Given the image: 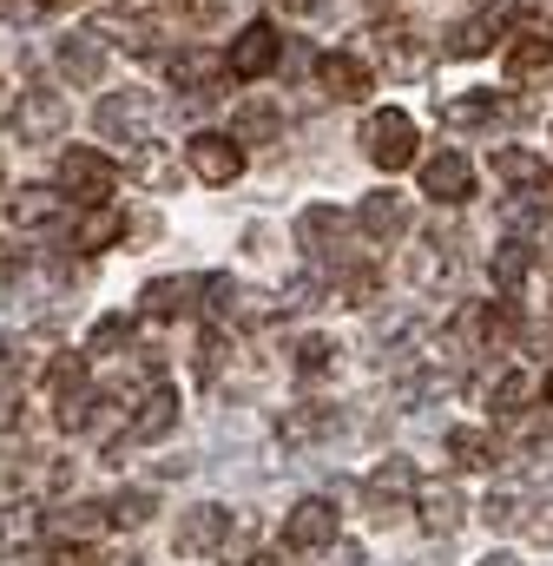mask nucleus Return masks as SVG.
<instances>
[{"label":"nucleus","instance_id":"2eb2a0df","mask_svg":"<svg viewBox=\"0 0 553 566\" xmlns=\"http://www.w3.org/2000/svg\"><path fill=\"white\" fill-rule=\"evenodd\" d=\"M356 231H363L369 244H396V238L409 231V205H403L396 191H369V198L356 205Z\"/></svg>","mask_w":553,"mask_h":566},{"label":"nucleus","instance_id":"a878e982","mask_svg":"<svg viewBox=\"0 0 553 566\" xmlns=\"http://www.w3.org/2000/svg\"><path fill=\"white\" fill-rule=\"evenodd\" d=\"M20 422H27V369L20 356L0 349V434H13Z\"/></svg>","mask_w":553,"mask_h":566},{"label":"nucleus","instance_id":"c9c22d12","mask_svg":"<svg viewBox=\"0 0 553 566\" xmlns=\"http://www.w3.org/2000/svg\"><path fill=\"white\" fill-rule=\"evenodd\" d=\"M145 521H152V494L145 488H126V494L106 501V527H145Z\"/></svg>","mask_w":553,"mask_h":566},{"label":"nucleus","instance_id":"7c9ffc66","mask_svg":"<svg viewBox=\"0 0 553 566\" xmlns=\"http://www.w3.org/2000/svg\"><path fill=\"white\" fill-rule=\"evenodd\" d=\"M494 178L514 185V191H521V185H541V178H547V158L528 151V145H501V151H494Z\"/></svg>","mask_w":553,"mask_h":566},{"label":"nucleus","instance_id":"9b49d317","mask_svg":"<svg viewBox=\"0 0 553 566\" xmlns=\"http://www.w3.org/2000/svg\"><path fill=\"white\" fill-rule=\"evenodd\" d=\"M316 80H323V93H330L336 106H356V99H369V93H376L369 60H363V53H343V46L316 60Z\"/></svg>","mask_w":553,"mask_h":566},{"label":"nucleus","instance_id":"0eeeda50","mask_svg":"<svg viewBox=\"0 0 553 566\" xmlns=\"http://www.w3.org/2000/svg\"><path fill=\"white\" fill-rule=\"evenodd\" d=\"M225 541H231V507H218V501H198V507H185V514H178L171 554H185V560H205V554H218Z\"/></svg>","mask_w":553,"mask_h":566},{"label":"nucleus","instance_id":"4468645a","mask_svg":"<svg viewBox=\"0 0 553 566\" xmlns=\"http://www.w3.org/2000/svg\"><path fill=\"white\" fill-rule=\"evenodd\" d=\"M66 218V198L53 191V185H20L13 198H7V224L13 231H53Z\"/></svg>","mask_w":553,"mask_h":566},{"label":"nucleus","instance_id":"ea45409f","mask_svg":"<svg viewBox=\"0 0 553 566\" xmlns=\"http://www.w3.org/2000/svg\"><path fill=\"white\" fill-rule=\"evenodd\" d=\"M165 7H178V0H119V13H133V20H145V13H165Z\"/></svg>","mask_w":553,"mask_h":566},{"label":"nucleus","instance_id":"4be33fe9","mask_svg":"<svg viewBox=\"0 0 553 566\" xmlns=\"http://www.w3.org/2000/svg\"><path fill=\"white\" fill-rule=\"evenodd\" d=\"M119 238H126V211H119L113 198H106V205H86V218L73 224V244H80V251H113Z\"/></svg>","mask_w":553,"mask_h":566},{"label":"nucleus","instance_id":"f257e3e1","mask_svg":"<svg viewBox=\"0 0 553 566\" xmlns=\"http://www.w3.org/2000/svg\"><path fill=\"white\" fill-rule=\"evenodd\" d=\"M7 119H13L20 145H53L60 133H66L73 106H66V93H60V86L33 80V86H20V99H7Z\"/></svg>","mask_w":553,"mask_h":566},{"label":"nucleus","instance_id":"e433bc0d","mask_svg":"<svg viewBox=\"0 0 553 566\" xmlns=\"http://www.w3.org/2000/svg\"><path fill=\"white\" fill-rule=\"evenodd\" d=\"M330 363H336V343L330 336H303L296 343V376H323Z\"/></svg>","mask_w":553,"mask_h":566},{"label":"nucleus","instance_id":"72a5a7b5","mask_svg":"<svg viewBox=\"0 0 553 566\" xmlns=\"http://www.w3.org/2000/svg\"><path fill=\"white\" fill-rule=\"evenodd\" d=\"M528 402H534V382H528L521 369H508V376L494 382V416L514 422V416H528Z\"/></svg>","mask_w":553,"mask_h":566},{"label":"nucleus","instance_id":"f704fd0d","mask_svg":"<svg viewBox=\"0 0 553 566\" xmlns=\"http://www.w3.org/2000/svg\"><path fill=\"white\" fill-rule=\"evenodd\" d=\"M481 521H488V527H521V521H528V494H521V488H494V494L481 501Z\"/></svg>","mask_w":553,"mask_h":566},{"label":"nucleus","instance_id":"a19ab883","mask_svg":"<svg viewBox=\"0 0 553 566\" xmlns=\"http://www.w3.org/2000/svg\"><path fill=\"white\" fill-rule=\"evenodd\" d=\"M244 566H290V547H283V554H276V547H271V554H251Z\"/></svg>","mask_w":553,"mask_h":566},{"label":"nucleus","instance_id":"aec40b11","mask_svg":"<svg viewBox=\"0 0 553 566\" xmlns=\"http://www.w3.org/2000/svg\"><path fill=\"white\" fill-rule=\"evenodd\" d=\"M191 296H198V277H152L138 290V310H145L152 323H178V316L191 310Z\"/></svg>","mask_w":553,"mask_h":566},{"label":"nucleus","instance_id":"bb28decb","mask_svg":"<svg viewBox=\"0 0 553 566\" xmlns=\"http://www.w3.org/2000/svg\"><path fill=\"white\" fill-rule=\"evenodd\" d=\"M60 73H66L73 86H100V73H106V53H100V40H93V33L66 40V46H60Z\"/></svg>","mask_w":553,"mask_h":566},{"label":"nucleus","instance_id":"c85d7f7f","mask_svg":"<svg viewBox=\"0 0 553 566\" xmlns=\"http://www.w3.org/2000/svg\"><path fill=\"white\" fill-rule=\"evenodd\" d=\"M455 264H461V258H455V244H448V238H421V251L409 258V277L421 283V290H435V283L455 277Z\"/></svg>","mask_w":553,"mask_h":566},{"label":"nucleus","instance_id":"20e7f679","mask_svg":"<svg viewBox=\"0 0 553 566\" xmlns=\"http://www.w3.org/2000/svg\"><path fill=\"white\" fill-rule=\"evenodd\" d=\"M276 60H283V40H276V27H271V20H251V27L231 40V53H225V80H238V86H258Z\"/></svg>","mask_w":553,"mask_h":566},{"label":"nucleus","instance_id":"7ed1b4c3","mask_svg":"<svg viewBox=\"0 0 553 566\" xmlns=\"http://www.w3.org/2000/svg\"><path fill=\"white\" fill-rule=\"evenodd\" d=\"M363 151H369V165L376 171H409L415 158V119L403 106H383V113H369L363 119Z\"/></svg>","mask_w":553,"mask_h":566},{"label":"nucleus","instance_id":"ddd939ff","mask_svg":"<svg viewBox=\"0 0 553 566\" xmlns=\"http://www.w3.org/2000/svg\"><path fill=\"white\" fill-rule=\"evenodd\" d=\"M369 40H376V60H383L396 80H409V73H421V66H428V46L415 40L409 20H383V27H369Z\"/></svg>","mask_w":553,"mask_h":566},{"label":"nucleus","instance_id":"58836bf2","mask_svg":"<svg viewBox=\"0 0 553 566\" xmlns=\"http://www.w3.org/2000/svg\"><path fill=\"white\" fill-rule=\"evenodd\" d=\"M53 566H106V560H100V547H93V541H60Z\"/></svg>","mask_w":553,"mask_h":566},{"label":"nucleus","instance_id":"b1692460","mask_svg":"<svg viewBox=\"0 0 553 566\" xmlns=\"http://www.w3.org/2000/svg\"><path fill=\"white\" fill-rule=\"evenodd\" d=\"M508 33V20L501 13H474V20H461L455 27V40H448V53L455 60H481V53H494V40Z\"/></svg>","mask_w":553,"mask_h":566},{"label":"nucleus","instance_id":"6e6552de","mask_svg":"<svg viewBox=\"0 0 553 566\" xmlns=\"http://www.w3.org/2000/svg\"><path fill=\"white\" fill-rule=\"evenodd\" d=\"M185 171L198 185H231L244 171V145L231 139V133H191L185 139Z\"/></svg>","mask_w":553,"mask_h":566},{"label":"nucleus","instance_id":"dca6fc26","mask_svg":"<svg viewBox=\"0 0 553 566\" xmlns=\"http://www.w3.org/2000/svg\"><path fill=\"white\" fill-rule=\"evenodd\" d=\"M415 521L428 527V534H455L461 527V488L455 481H415Z\"/></svg>","mask_w":553,"mask_h":566},{"label":"nucleus","instance_id":"9d476101","mask_svg":"<svg viewBox=\"0 0 553 566\" xmlns=\"http://www.w3.org/2000/svg\"><path fill=\"white\" fill-rule=\"evenodd\" d=\"M409 494H415V468L403 454H389L369 481H363V507L369 521H389V514H409Z\"/></svg>","mask_w":553,"mask_h":566},{"label":"nucleus","instance_id":"393cba45","mask_svg":"<svg viewBox=\"0 0 553 566\" xmlns=\"http://www.w3.org/2000/svg\"><path fill=\"white\" fill-rule=\"evenodd\" d=\"M100 527H106V507H93V501H73V507L40 521V534H53V541H93Z\"/></svg>","mask_w":553,"mask_h":566},{"label":"nucleus","instance_id":"f8f14e48","mask_svg":"<svg viewBox=\"0 0 553 566\" xmlns=\"http://www.w3.org/2000/svg\"><path fill=\"white\" fill-rule=\"evenodd\" d=\"M152 119H158V106L145 99V93H113V99H100V133L106 139H126V145H158L152 139Z\"/></svg>","mask_w":553,"mask_h":566},{"label":"nucleus","instance_id":"de8ad7c7","mask_svg":"<svg viewBox=\"0 0 553 566\" xmlns=\"http://www.w3.org/2000/svg\"><path fill=\"white\" fill-rule=\"evenodd\" d=\"M0 113H7V86H0Z\"/></svg>","mask_w":553,"mask_h":566},{"label":"nucleus","instance_id":"6ab92c4d","mask_svg":"<svg viewBox=\"0 0 553 566\" xmlns=\"http://www.w3.org/2000/svg\"><path fill=\"white\" fill-rule=\"evenodd\" d=\"M494 119H508V99L501 93H455V99H441V126L448 133H468V126H494Z\"/></svg>","mask_w":553,"mask_h":566},{"label":"nucleus","instance_id":"473e14b6","mask_svg":"<svg viewBox=\"0 0 553 566\" xmlns=\"http://www.w3.org/2000/svg\"><path fill=\"white\" fill-rule=\"evenodd\" d=\"M133 316H126V310H113V316H100V323H93V336H86V349H80V356H86V363H93V356H113V349H133Z\"/></svg>","mask_w":553,"mask_h":566},{"label":"nucleus","instance_id":"4c0bfd02","mask_svg":"<svg viewBox=\"0 0 553 566\" xmlns=\"http://www.w3.org/2000/svg\"><path fill=\"white\" fill-rule=\"evenodd\" d=\"M521 461H528L534 474H553V428H534V434L521 441Z\"/></svg>","mask_w":553,"mask_h":566},{"label":"nucleus","instance_id":"f3484780","mask_svg":"<svg viewBox=\"0 0 553 566\" xmlns=\"http://www.w3.org/2000/svg\"><path fill=\"white\" fill-rule=\"evenodd\" d=\"M171 422H178V396L165 382H152L138 396V409L126 416V441H158V434H171Z\"/></svg>","mask_w":553,"mask_h":566},{"label":"nucleus","instance_id":"423d86ee","mask_svg":"<svg viewBox=\"0 0 553 566\" xmlns=\"http://www.w3.org/2000/svg\"><path fill=\"white\" fill-rule=\"evenodd\" d=\"M283 547H290V554H323V547H336V501L303 494V501L283 514Z\"/></svg>","mask_w":553,"mask_h":566},{"label":"nucleus","instance_id":"c756f323","mask_svg":"<svg viewBox=\"0 0 553 566\" xmlns=\"http://www.w3.org/2000/svg\"><path fill=\"white\" fill-rule=\"evenodd\" d=\"M528 271H534V244H521V238H508V244H494V258H488V277L501 283L508 296L528 283Z\"/></svg>","mask_w":553,"mask_h":566},{"label":"nucleus","instance_id":"f03ea898","mask_svg":"<svg viewBox=\"0 0 553 566\" xmlns=\"http://www.w3.org/2000/svg\"><path fill=\"white\" fill-rule=\"evenodd\" d=\"M119 191V165L106 158V151H93V145H66L60 151V198H73V205H106Z\"/></svg>","mask_w":553,"mask_h":566},{"label":"nucleus","instance_id":"cd10ccee","mask_svg":"<svg viewBox=\"0 0 553 566\" xmlns=\"http://www.w3.org/2000/svg\"><path fill=\"white\" fill-rule=\"evenodd\" d=\"M448 454L455 468H501V441L488 428H448Z\"/></svg>","mask_w":553,"mask_h":566},{"label":"nucleus","instance_id":"49530a36","mask_svg":"<svg viewBox=\"0 0 553 566\" xmlns=\"http://www.w3.org/2000/svg\"><path fill=\"white\" fill-rule=\"evenodd\" d=\"M541 389H547V402H553V369H547V382H541Z\"/></svg>","mask_w":553,"mask_h":566},{"label":"nucleus","instance_id":"2f4dec72","mask_svg":"<svg viewBox=\"0 0 553 566\" xmlns=\"http://www.w3.org/2000/svg\"><path fill=\"white\" fill-rule=\"evenodd\" d=\"M336 238H343V218H336L330 205H310V211L296 218V244H303L310 258H323V251H330Z\"/></svg>","mask_w":553,"mask_h":566},{"label":"nucleus","instance_id":"39448f33","mask_svg":"<svg viewBox=\"0 0 553 566\" xmlns=\"http://www.w3.org/2000/svg\"><path fill=\"white\" fill-rule=\"evenodd\" d=\"M46 396H53V422L66 434H80V416L93 402V376H86V356H53L46 369Z\"/></svg>","mask_w":553,"mask_h":566},{"label":"nucleus","instance_id":"5701e85b","mask_svg":"<svg viewBox=\"0 0 553 566\" xmlns=\"http://www.w3.org/2000/svg\"><path fill=\"white\" fill-rule=\"evenodd\" d=\"M501 66H508V80H541V73H553V33H521V40H508Z\"/></svg>","mask_w":553,"mask_h":566},{"label":"nucleus","instance_id":"37998d69","mask_svg":"<svg viewBox=\"0 0 553 566\" xmlns=\"http://www.w3.org/2000/svg\"><path fill=\"white\" fill-rule=\"evenodd\" d=\"M474 566H521L514 554H488V560H474Z\"/></svg>","mask_w":553,"mask_h":566},{"label":"nucleus","instance_id":"1a4fd4ad","mask_svg":"<svg viewBox=\"0 0 553 566\" xmlns=\"http://www.w3.org/2000/svg\"><path fill=\"white\" fill-rule=\"evenodd\" d=\"M415 171H421V198H435V205H468L474 198V165L461 151H428V158H415Z\"/></svg>","mask_w":553,"mask_h":566},{"label":"nucleus","instance_id":"412c9836","mask_svg":"<svg viewBox=\"0 0 553 566\" xmlns=\"http://www.w3.org/2000/svg\"><path fill=\"white\" fill-rule=\"evenodd\" d=\"M276 133H283V106H276V99H258V93H251V99L231 113V139L238 145H271Z\"/></svg>","mask_w":553,"mask_h":566},{"label":"nucleus","instance_id":"a18cd8bd","mask_svg":"<svg viewBox=\"0 0 553 566\" xmlns=\"http://www.w3.org/2000/svg\"><path fill=\"white\" fill-rule=\"evenodd\" d=\"M33 7H46V13H60V7H73V0H33Z\"/></svg>","mask_w":553,"mask_h":566},{"label":"nucleus","instance_id":"a211bd4d","mask_svg":"<svg viewBox=\"0 0 553 566\" xmlns=\"http://www.w3.org/2000/svg\"><path fill=\"white\" fill-rule=\"evenodd\" d=\"M171 86L178 93H211L218 80H225V53H211V46H185V53H171Z\"/></svg>","mask_w":553,"mask_h":566},{"label":"nucleus","instance_id":"79ce46f5","mask_svg":"<svg viewBox=\"0 0 553 566\" xmlns=\"http://www.w3.org/2000/svg\"><path fill=\"white\" fill-rule=\"evenodd\" d=\"M276 7H283V13H310L316 0H276Z\"/></svg>","mask_w":553,"mask_h":566},{"label":"nucleus","instance_id":"c03bdc74","mask_svg":"<svg viewBox=\"0 0 553 566\" xmlns=\"http://www.w3.org/2000/svg\"><path fill=\"white\" fill-rule=\"evenodd\" d=\"M336 566H356V547H336Z\"/></svg>","mask_w":553,"mask_h":566}]
</instances>
